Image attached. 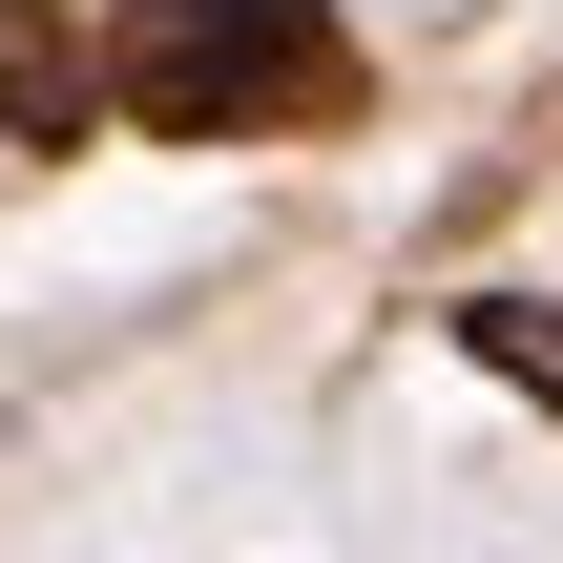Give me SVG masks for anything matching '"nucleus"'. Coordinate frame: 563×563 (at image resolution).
<instances>
[{"label": "nucleus", "instance_id": "1", "mask_svg": "<svg viewBox=\"0 0 563 563\" xmlns=\"http://www.w3.org/2000/svg\"><path fill=\"white\" fill-rule=\"evenodd\" d=\"M104 125H146V146L355 125V42H334V0H125L104 21Z\"/></svg>", "mask_w": 563, "mask_h": 563}, {"label": "nucleus", "instance_id": "2", "mask_svg": "<svg viewBox=\"0 0 563 563\" xmlns=\"http://www.w3.org/2000/svg\"><path fill=\"white\" fill-rule=\"evenodd\" d=\"M84 125H104V42H84L63 0H0V146H42V167H63Z\"/></svg>", "mask_w": 563, "mask_h": 563}, {"label": "nucleus", "instance_id": "3", "mask_svg": "<svg viewBox=\"0 0 563 563\" xmlns=\"http://www.w3.org/2000/svg\"><path fill=\"white\" fill-rule=\"evenodd\" d=\"M439 334H460V355H481L501 397H543V418H563V292H460Z\"/></svg>", "mask_w": 563, "mask_h": 563}]
</instances>
